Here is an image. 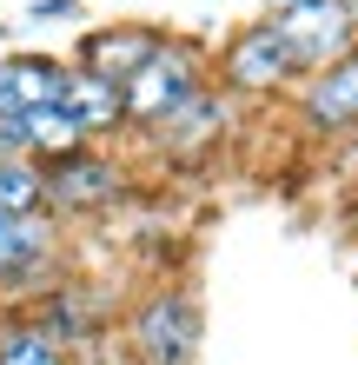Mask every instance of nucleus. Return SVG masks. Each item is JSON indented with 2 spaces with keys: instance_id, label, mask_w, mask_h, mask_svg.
Listing matches in <instances>:
<instances>
[{
  "instance_id": "obj_6",
  "label": "nucleus",
  "mask_w": 358,
  "mask_h": 365,
  "mask_svg": "<svg viewBox=\"0 0 358 365\" xmlns=\"http://www.w3.org/2000/svg\"><path fill=\"white\" fill-rule=\"evenodd\" d=\"M226 133H233V93H219L213 80L173 106L159 126H153V146H159V160H173V166H206V153H219Z\"/></svg>"
},
{
  "instance_id": "obj_10",
  "label": "nucleus",
  "mask_w": 358,
  "mask_h": 365,
  "mask_svg": "<svg viewBox=\"0 0 358 365\" xmlns=\"http://www.w3.org/2000/svg\"><path fill=\"white\" fill-rule=\"evenodd\" d=\"M60 106H67V120L80 126V140H93V146H107L126 133V93L113 87V80H100V73H67V93H60Z\"/></svg>"
},
{
  "instance_id": "obj_7",
  "label": "nucleus",
  "mask_w": 358,
  "mask_h": 365,
  "mask_svg": "<svg viewBox=\"0 0 358 365\" xmlns=\"http://www.w3.org/2000/svg\"><path fill=\"white\" fill-rule=\"evenodd\" d=\"M159 40H166V27H153V20H100V27L80 34L73 67H80V73L113 80V87H126V80H133L146 60H153Z\"/></svg>"
},
{
  "instance_id": "obj_12",
  "label": "nucleus",
  "mask_w": 358,
  "mask_h": 365,
  "mask_svg": "<svg viewBox=\"0 0 358 365\" xmlns=\"http://www.w3.org/2000/svg\"><path fill=\"white\" fill-rule=\"evenodd\" d=\"M33 212H47L40 160H0V220H33Z\"/></svg>"
},
{
  "instance_id": "obj_14",
  "label": "nucleus",
  "mask_w": 358,
  "mask_h": 365,
  "mask_svg": "<svg viewBox=\"0 0 358 365\" xmlns=\"http://www.w3.org/2000/svg\"><path fill=\"white\" fill-rule=\"evenodd\" d=\"M80 365H120V359H107V352H93V359H80Z\"/></svg>"
},
{
  "instance_id": "obj_1",
  "label": "nucleus",
  "mask_w": 358,
  "mask_h": 365,
  "mask_svg": "<svg viewBox=\"0 0 358 365\" xmlns=\"http://www.w3.org/2000/svg\"><path fill=\"white\" fill-rule=\"evenodd\" d=\"M126 365H193L206 339V306L193 286H153L126 306Z\"/></svg>"
},
{
  "instance_id": "obj_15",
  "label": "nucleus",
  "mask_w": 358,
  "mask_h": 365,
  "mask_svg": "<svg viewBox=\"0 0 358 365\" xmlns=\"http://www.w3.org/2000/svg\"><path fill=\"white\" fill-rule=\"evenodd\" d=\"M265 7H272V14H285V7H299V0H265Z\"/></svg>"
},
{
  "instance_id": "obj_9",
  "label": "nucleus",
  "mask_w": 358,
  "mask_h": 365,
  "mask_svg": "<svg viewBox=\"0 0 358 365\" xmlns=\"http://www.w3.org/2000/svg\"><path fill=\"white\" fill-rule=\"evenodd\" d=\"M67 73H73V60H60V53H0V113L27 120L40 106H60Z\"/></svg>"
},
{
  "instance_id": "obj_5",
  "label": "nucleus",
  "mask_w": 358,
  "mask_h": 365,
  "mask_svg": "<svg viewBox=\"0 0 358 365\" xmlns=\"http://www.w3.org/2000/svg\"><path fill=\"white\" fill-rule=\"evenodd\" d=\"M272 27L285 34L299 73H319V67H332L345 47H358V7H352V0H299V7L272 14Z\"/></svg>"
},
{
  "instance_id": "obj_4",
  "label": "nucleus",
  "mask_w": 358,
  "mask_h": 365,
  "mask_svg": "<svg viewBox=\"0 0 358 365\" xmlns=\"http://www.w3.org/2000/svg\"><path fill=\"white\" fill-rule=\"evenodd\" d=\"M292 80H305V73H299V60H292L285 34L272 27V20H246V27L213 53V87L233 93V100L279 93V87H292Z\"/></svg>"
},
{
  "instance_id": "obj_16",
  "label": "nucleus",
  "mask_w": 358,
  "mask_h": 365,
  "mask_svg": "<svg viewBox=\"0 0 358 365\" xmlns=\"http://www.w3.org/2000/svg\"><path fill=\"white\" fill-rule=\"evenodd\" d=\"M352 240H358V200H352Z\"/></svg>"
},
{
  "instance_id": "obj_11",
  "label": "nucleus",
  "mask_w": 358,
  "mask_h": 365,
  "mask_svg": "<svg viewBox=\"0 0 358 365\" xmlns=\"http://www.w3.org/2000/svg\"><path fill=\"white\" fill-rule=\"evenodd\" d=\"M0 365H80V359L40 326L33 306H0Z\"/></svg>"
},
{
  "instance_id": "obj_2",
  "label": "nucleus",
  "mask_w": 358,
  "mask_h": 365,
  "mask_svg": "<svg viewBox=\"0 0 358 365\" xmlns=\"http://www.w3.org/2000/svg\"><path fill=\"white\" fill-rule=\"evenodd\" d=\"M206 80H213V60H206V47L199 40H186V34H166L159 47H153V60L126 80V126H139V133H153V126L173 113V106H186Z\"/></svg>"
},
{
  "instance_id": "obj_13",
  "label": "nucleus",
  "mask_w": 358,
  "mask_h": 365,
  "mask_svg": "<svg viewBox=\"0 0 358 365\" xmlns=\"http://www.w3.org/2000/svg\"><path fill=\"white\" fill-rule=\"evenodd\" d=\"M73 14H87V0H33L27 7V20H40V27L47 20H73Z\"/></svg>"
},
{
  "instance_id": "obj_8",
  "label": "nucleus",
  "mask_w": 358,
  "mask_h": 365,
  "mask_svg": "<svg viewBox=\"0 0 358 365\" xmlns=\"http://www.w3.org/2000/svg\"><path fill=\"white\" fill-rule=\"evenodd\" d=\"M299 120H305V133H319V140L358 133V47H345L332 67L305 73V87H299Z\"/></svg>"
},
{
  "instance_id": "obj_3",
  "label": "nucleus",
  "mask_w": 358,
  "mask_h": 365,
  "mask_svg": "<svg viewBox=\"0 0 358 365\" xmlns=\"http://www.w3.org/2000/svg\"><path fill=\"white\" fill-rule=\"evenodd\" d=\"M40 173H47V212L53 220H100V212H113L126 200V160L113 146H67V153L40 160Z\"/></svg>"
}]
</instances>
